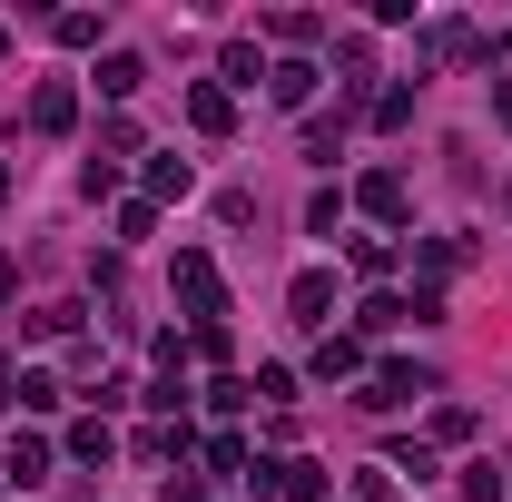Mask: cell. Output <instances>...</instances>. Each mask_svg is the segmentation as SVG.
I'll return each mask as SVG.
<instances>
[{"mask_svg":"<svg viewBox=\"0 0 512 502\" xmlns=\"http://www.w3.org/2000/svg\"><path fill=\"white\" fill-rule=\"evenodd\" d=\"M178 286H188L197 315H217V266H207V256H178Z\"/></svg>","mask_w":512,"mask_h":502,"instance_id":"6da1fadb","label":"cell"},{"mask_svg":"<svg viewBox=\"0 0 512 502\" xmlns=\"http://www.w3.org/2000/svg\"><path fill=\"white\" fill-rule=\"evenodd\" d=\"M10 483H50V443H30V434L10 443Z\"/></svg>","mask_w":512,"mask_h":502,"instance_id":"7a4b0ae2","label":"cell"},{"mask_svg":"<svg viewBox=\"0 0 512 502\" xmlns=\"http://www.w3.org/2000/svg\"><path fill=\"white\" fill-rule=\"evenodd\" d=\"M365 207H375V217H404V178L375 168V178H365Z\"/></svg>","mask_w":512,"mask_h":502,"instance_id":"3957f363","label":"cell"},{"mask_svg":"<svg viewBox=\"0 0 512 502\" xmlns=\"http://www.w3.org/2000/svg\"><path fill=\"white\" fill-rule=\"evenodd\" d=\"M355 502H394V483H384V473H365V483H355Z\"/></svg>","mask_w":512,"mask_h":502,"instance_id":"277c9868","label":"cell"},{"mask_svg":"<svg viewBox=\"0 0 512 502\" xmlns=\"http://www.w3.org/2000/svg\"><path fill=\"white\" fill-rule=\"evenodd\" d=\"M493 109H503V128H512V79H503V89H493Z\"/></svg>","mask_w":512,"mask_h":502,"instance_id":"5b68a950","label":"cell"}]
</instances>
